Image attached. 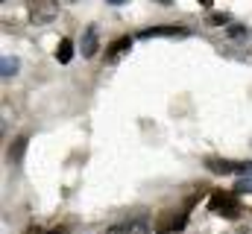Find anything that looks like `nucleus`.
Instances as JSON below:
<instances>
[{
	"instance_id": "nucleus-1",
	"label": "nucleus",
	"mask_w": 252,
	"mask_h": 234,
	"mask_svg": "<svg viewBox=\"0 0 252 234\" xmlns=\"http://www.w3.org/2000/svg\"><path fill=\"white\" fill-rule=\"evenodd\" d=\"M208 208L220 217H229L235 220L241 214V202H238V193H226V190H214L211 199H208Z\"/></svg>"
},
{
	"instance_id": "nucleus-2",
	"label": "nucleus",
	"mask_w": 252,
	"mask_h": 234,
	"mask_svg": "<svg viewBox=\"0 0 252 234\" xmlns=\"http://www.w3.org/2000/svg\"><path fill=\"white\" fill-rule=\"evenodd\" d=\"M27 9L35 24H50L59 12V3L56 0H27Z\"/></svg>"
},
{
	"instance_id": "nucleus-3",
	"label": "nucleus",
	"mask_w": 252,
	"mask_h": 234,
	"mask_svg": "<svg viewBox=\"0 0 252 234\" xmlns=\"http://www.w3.org/2000/svg\"><path fill=\"white\" fill-rule=\"evenodd\" d=\"M185 223H188L185 211H164L156 223V234H176L185 229Z\"/></svg>"
},
{
	"instance_id": "nucleus-4",
	"label": "nucleus",
	"mask_w": 252,
	"mask_h": 234,
	"mask_svg": "<svg viewBox=\"0 0 252 234\" xmlns=\"http://www.w3.org/2000/svg\"><path fill=\"white\" fill-rule=\"evenodd\" d=\"M79 50H82V56H85V58H91L97 50H100V41H97V27H85Z\"/></svg>"
},
{
	"instance_id": "nucleus-5",
	"label": "nucleus",
	"mask_w": 252,
	"mask_h": 234,
	"mask_svg": "<svg viewBox=\"0 0 252 234\" xmlns=\"http://www.w3.org/2000/svg\"><path fill=\"white\" fill-rule=\"evenodd\" d=\"M205 167H208L211 173L229 176V173H241V167H244V164H238V161H226V158H208V161H205Z\"/></svg>"
},
{
	"instance_id": "nucleus-6",
	"label": "nucleus",
	"mask_w": 252,
	"mask_h": 234,
	"mask_svg": "<svg viewBox=\"0 0 252 234\" xmlns=\"http://www.w3.org/2000/svg\"><path fill=\"white\" fill-rule=\"evenodd\" d=\"M156 35H188V29L179 24H164V27H153L141 32V38H156Z\"/></svg>"
},
{
	"instance_id": "nucleus-7",
	"label": "nucleus",
	"mask_w": 252,
	"mask_h": 234,
	"mask_svg": "<svg viewBox=\"0 0 252 234\" xmlns=\"http://www.w3.org/2000/svg\"><path fill=\"white\" fill-rule=\"evenodd\" d=\"M235 193L244 196V193H252V164H244L241 173H238V184H235Z\"/></svg>"
},
{
	"instance_id": "nucleus-8",
	"label": "nucleus",
	"mask_w": 252,
	"mask_h": 234,
	"mask_svg": "<svg viewBox=\"0 0 252 234\" xmlns=\"http://www.w3.org/2000/svg\"><path fill=\"white\" fill-rule=\"evenodd\" d=\"M56 58H59L62 64H67V61L73 58V41H70V38H62V41H59V47H56Z\"/></svg>"
},
{
	"instance_id": "nucleus-9",
	"label": "nucleus",
	"mask_w": 252,
	"mask_h": 234,
	"mask_svg": "<svg viewBox=\"0 0 252 234\" xmlns=\"http://www.w3.org/2000/svg\"><path fill=\"white\" fill-rule=\"evenodd\" d=\"M132 47V38H118L112 47H109V58H118V56H124L126 50Z\"/></svg>"
},
{
	"instance_id": "nucleus-10",
	"label": "nucleus",
	"mask_w": 252,
	"mask_h": 234,
	"mask_svg": "<svg viewBox=\"0 0 252 234\" xmlns=\"http://www.w3.org/2000/svg\"><path fill=\"white\" fill-rule=\"evenodd\" d=\"M18 58H12V56H3V61H0V70H3V76H15L18 73Z\"/></svg>"
},
{
	"instance_id": "nucleus-11",
	"label": "nucleus",
	"mask_w": 252,
	"mask_h": 234,
	"mask_svg": "<svg viewBox=\"0 0 252 234\" xmlns=\"http://www.w3.org/2000/svg\"><path fill=\"white\" fill-rule=\"evenodd\" d=\"M24 149H27V138H18V141H15V146L9 149V155H12V161H21V155H24Z\"/></svg>"
},
{
	"instance_id": "nucleus-12",
	"label": "nucleus",
	"mask_w": 252,
	"mask_h": 234,
	"mask_svg": "<svg viewBox=\"0 0 252 234\" xmlns=\"http://www.w3.org/2000/svg\"><path fill=\"white\" fill-rule=\"evenodd\" d=\"M109 3H112V6H124L126 0H109Z\"/></svg>"
},
{
	"instance_id": "nucleus-13",
	"label": "nucleus",
	"mask_w": 252,
	"mask_h": 234,
	"mask_svg": "<svg viewBox=\"0 0 252 234\" xmlns=\"http://www.w3.org/2000/svg\"><path fill=\"white\" fill-rule=\"evenodd\" d=\"M199 3H205V6H208V3H211V0H199Z\"/></svg>"
}]
</instances>
